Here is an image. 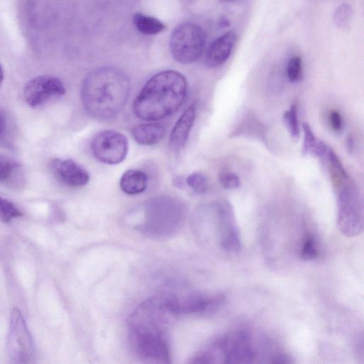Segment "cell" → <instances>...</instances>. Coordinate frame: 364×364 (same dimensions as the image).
<instances>
[{"label":"cell","mask_w":364,"mask_h":364,"mask_svg":"<svg viewBox=\"0 0 364 364\" xmlns=\"http://www.w3.org/2000/svg\"><path fill=\"white\" fill-rule=\"evenodd\" d=\"M128 76L113 67L90 72L81 87V100L85 112L100 120L110 119L123 109L130 92Z\"/></svg>","instance_id":"cell-2"},{"label":"cell","mask_w":364,"mask_h":364,"mask_svg":"<svg viewBox=\"0 0 364 364\" xmlns=\"http://www.w3.org/2000/svg\"><path fill=\"white\" fill-rule=\"evenodd\" d=\"M236 38L233 31H228L213 41L206 52V64L214 68L225 63L231 55Z\"/></svg>","instance_id":"cell-14"},{"label":"cell","mask_w":364,"mask_h":364,"mask_svg":"<svg viewBox=\"0 0 364 364\" xmlns=\"http://www.w3.org/2000/svg\"><path fill=\"white\" fill-rule=\"evenodd\" d=\"M218 179L221 186L225 189H235L240 185L239 177L232 172L222 171Z\"/></svg>","instance_id":"cell-28"},{"label":"cell","mask_w":364,"mask_h":364,"mask_svg":"<svg viewBox=\"0 0 364 364\" xmlns=\"http://www.w3.org/2000/svg\"><path fill=\"white\" fill-rule=\"evenodd\" d=\"M65 87L62 81L51 75H41L28 81L23 89V97L31 107H37L50 100L64 95Z\"/></svg>","instance_id":"cell-10"},{"label":"cell","mask_w":364,"mask_h":364,"mask_svg":"<svg viewBox=\"0 0 364 364\" xmlns=\"http://www.w3.org/2000/svg\"><path fill=\"white\" fill-rule=\"evenodd\" d=\"M2 80H3V70H2L1 66L0 65V86L1 85Z\"/></svg>","instance_id":"cell-32"},{"label":"cell","mask_w":364,"mask_h":364,"mask_svg":"<svg viewBox=\"0 0 364 364\" xmlns=\"http://www.w3.org/2000/svg\"><path fill=\"white\" fill-rule=\"evenodd\" d=\"M7 351L12 363H28L33 354L31 336L21 311L16 308L11 312Z\"/></svg>","instance_id":"cell-7"},{"label":"cell","mask_w":364,"mask_h":364,"mask_svg":"<svg viewBox=\"0 0 364 364\" xmlns=\"http://www.w3.org/2000/svg\"><path fill=\"white\" fill-rule=\"evenodd\" d=\"M222 1H225V2H228V3H233V2L237 1L239 0H222Z\"/></svg>","instance_id":"cell-33"},{"label":"cell","mask_w":364,"mask_h":364,"mask_svg":"<svg viewBox=\"0 0 364 364\" xmlns=\"http://www.w3.org/2000/svg\"><path fill=\"white\" fill-rule=\"evenodd\" d=\"M186 182L188 186L196 193L203 194L208 189V181L206 176L199 172L190 174Z\"/></svg>","instance_id":"cell-24"},{"label":"cell","mask_w":364,"mask_h":364,"mask_svg":"<svg viewBox=\"0 0 364 364\" xmlns=\"http://www.w3.org/2000/svg\"><path fill=\"white\" fill-rule=\"evenodd\" d=\"M196 119V106L191 105L179 117L170 134L168 145L173 151H180L186 144Z\"/></svg>","instance_id":"cell-15"},{"label":"cell","mask_w":364,"mask_h":364,"mask_svg":"<svg viewBox=\"0 0 364 364\" xmlns=\"http://www.w3.org/2000/svg\"><path fill=\"white\" fill-rule=\"evenodd\" d=\"M253 335L247 330L230 333L215 341L211 346L199 353L194 363H250L258 358L260 348L264 343H255Z\"/></svg>","instance_id":"cell-4"},{"label":"cell","mask_w":364,"mask_h":364,"mask_svg":"<svg viewBox=\"0 0 364 364\" xmlns=\"http://www.w3.org/2000/svg\"><path fill=\"white\" fill-rule=\"evenodd\" d=\"M353 17V9L350 5L342 4L335 10L333 16V21L338 28H345L350 22Z\"/></svg>","instance_id":"cell-21"},{"label":"cell","mask_w":364,"mask_h":364,"mask_svg":"<svg viewBox=\"0 0 364 364\" xmlns=\"http://www.w3.org/2000/svg\"><path fill=\"white\" fill-rule=\"evenodd\" d=\"M287 75L289 80L292 82L299 81L302 75V60L300 56H292L287 67Z\"/></svg>","instance_id":"cell-25"},{"label":"cell","mask_w":364,"mask_h":364,"mask_svg":"<svg viewBox=\"0 0 364 364\" xmlns=\"http://www.w3.org/2000/svg\"><path fill=\"white\" fill-rule=\"evenodd\" d=\"M179 302L180 314H206L215 312L225 302V296L191 295Z\"/></svg>","instance_id":"cell-13"},{"label":"cell","mask_w":364,"mask_h":364,"mask_svg":"<svg viewBox=\"0 0 364 364\" xmlns=\"http://www.w3.org/2000/svg\"><path fill=\"white\" fill-rule=\"evenodd\" d=\"M51 169L55 178L69 187L84 186L90 180L88 172L72 159H55L51 161Z\"/></svg>","instance_id":"cell-12"},{"label":"cell","mask_w":364,"mask_h":364,"mask_svg":"<svg viewBox=\"0 0 364 364\" xmlns=\"http://www.w3.org/2000/svg\"><path fill=\"white\" fill-rule=\"evenodd\" d=\"M22 215V213L11 201L0 197V220L9 223L14 218Z\"/></svg>","instance_id":"cell-23"},{"label":"cell","mask_w":364,"mask_h":364,"mask_svg":"<svg viewBox=\"0 0 364 364\" xmlns=\"http://www.w3.org/2000/svg\"><path fill=\"white\" fill-rule=\"evenodd\" d=\"M148 183L146 174L137 169H129L122 176L119 186L127 195H136L144 192Z\"/></svg>","instance_id":"cell-18"},{"label":"cell","mask_w":364,"mask_h":364,"mask_svg":"<svg viewBox=\"0 0 364 364\" xmlns=\"http://www.w3.org/2000/svg\"><path fill=\"white\" fill-rule=\"evenodd\" d=\"M133 23L136 28L146 35H155L166 28L163 22L158 18L141 13L135 14Z\"/></svg>","instance_id":"cell-19"},{"label":"cell","mask_w":364,"mask_h":364,"mask_svg":"<svg viewBox=\"0 0 364 364\" xmlns=\"http://www.w3.org/2000/svg\"><path fill=\"white\" fill-rule=\"evenodd\" d=\"M91 149L98 161L114 165L120 164L125 159L129 144L127 137L121 132L103 130L93 138Z\"/></svg>","instance_id":"cell-9"},{"label":"cell","mask_w":364,"mask_h":364,"mask_svg":"<svg viewBox=\"0 0 364 364\" xmlns=\"http://www.w3.org/2000/svg\"><path fill=\"white\" fill-rule=\"evenodd\" d=\"M302 127L304 132L302 153L303 154H312L318 141L310 125L307 122L303 123Z\"/></svg>","instance_id":"cell-26"},{"label":"cell","mask_w":364,"mask_h":364,"mask_svg":"<svg viewBox=\"0 0 364 364\" xmlns=\"http://www.w3.org/2000/svg\"><path fill=\"white\" fill-rule=\"evenodd\" d=\"M187 90V81L181 73L172 70L159 72L139 92L133 102V112L146 121L164 119L178 109Z\"/></svg>","instance_id":"cell-3"},{"label":"cell","mask_w":364,"mask_h":364,"mask_svg":"<svg viewBox=\"0 0 364 364\" xmlns=\"http://www.w3.org/2000/svg\"><path fill=\"white\" fill-rule=\"evenodd\" d=\"M346 148L349 154H352L354 149V141L353 136L349 135L346 140Z\"/></svg>","instance_id":"cell-30"},{"label":"cell","mask_w":364,"mask_h":364,"mask_svg":"<svg viewBox=\"0 0 364 364\" xmlns=\"http://www.w3.org/2000/svg\"><path fill=\"white\" fill-rule=\"evenodd\" d=\"M132 134L138 144L150 146L159 143L164 138L165 129L159 124L145 123L135 126Z\"/></svg>","instance_id":"cell-16"},{"label":"cell","mask_w":364,"mask_h":364,"mask_svg":"<svg viewBox=\"0 0 364 364\" xmlns=\"http://www.w3.org/2000/svg\"><path fill=\"white\" fill-rule=\"evenodd\" d=\"M20 168V164L16 161L8 156L0 155V183H9Z\"/></svg>","instance_id":"cell-20"},{"label":"cell","mask_w":364,"mask_h":364,"mask_svg":"<svg viewBox=\"0 0 364 364\" xmlns=\"http://www.w3.org/2000/svg\"><path fill=\"white\" fill-rule=\"evenodd\" d=\"M329 121L331 126L334 131L338 132L342 129L343 120L338 111L333 110L331 112L329 115Z\"/></svg>","instance_id":"cell-29"},{"label":"cell","mask_w":364,"mask_h":364,"mask_svg":"<svg viewBox=\"0 0 364 364\" xmlns=\"http://www.w3.org/2000/svg\"><path fill=\"white\" fill-rule=\"evenodd\" d=\"M181 220L182 210L178 203L168 198H156L147 203L139 230L150 237H164L176 231Z\"/></svg>","instance_id":"cell-5"},{"label":"cell","mask_w":364,"mask_h":364,"mask_svg":"<svg viewBox=\"0 0 364 364\" xmlns=\"http://www.w3.org/2000/svg\"><path fill=\"white\" fill-rule=\"evenodd\" d=\"M180 314L178 299L161 294L141 303L128 321L129 339L136 355L153 363H170L167 331Z\"/></svg>","instance_id":"cell-1"},{"label":"cell","mask_w":364,"mask_h":364,"mask_svg":"<svg viewBox=\"0 0 364 364\" xmlns=\"http://www.w3.org/2000/svg\"><path fill=\"white\" fill-rule=\"evenodd\" d=\"M301 257L304 260H312L318 255L317 244L313 236H308L301 250Z\"/></svg>","instance_id":"cell-27"},{"label":"cell","mask_w":364,"mask_h":364,"mask_svg":"<svg viewBox=\"0 0 364 364\" xmlns=\"http://www.w3.org/2000/svg\"><path fill=\"white\" fill-rule=\"evenodd\" d=\"M283 117L290 134L294 138H298L300 129L297 117L296 105L292 104L289 109L284 113Z\"/></svg>","instance_id":"cell-22"},{"label":"cell","mask_w":364,"mask_h":364,"mask_svg":"<svg viewBox=\"0 0 364 364\" xmlns=\"http://www.w3.org/2000/svg\"><path fill=\"white\" fill-rule=\"evenodd\" d=\"M220 245L226 252L237 253L241 250L239 228L231 204L227 200L218 203Z\"/></svg>","instance_id":"cell-11"},{"label":"cell","mask_w":364,"mask_h":364,"mask_svg":"<svg viewBox=\"0 0 364 364\" xmlns=\"http://www.w3.org/2000/svg\"><path fill=\"white\" fill-rule=\"evenodd\" d=\"M5 127V117L2 112H0V134L3 132Z\"/></svg>","instance_id":"cell-31"},{"label":"cell","mask_w":364,"mask_h":364,"mask_svg":"<svg viewBox=\"0 0 364 364\" xmlns=\"http://www.w3.org/2000/svg\"><path fill=\"white\" fill-rule=\"evenodd\" d=\"M338 224L341 232L347 237L360 234L363 228L362 205L349 188H342L338 191Z\"/></svg>","instance_id":"cell-8"},{"label":"cell","mask_w":364,"mask_h":364,"mask_svg":"<svg viewBox=\"0 0 364 364\" xmlns=\"http://www.w3.org/2000/svg\"><path fill=\"white\" fill-rule=\"evenodd\" d=\"M205 45L203 29L193 23L178 25L172 32L169 48L173 58L178 63L190 64L200 58Z\"/></svg>","instance_id":"cell-6"},{"label":"cell","mask_w":364,"mask_h":364,"mask_svg":"<svg viewBox=\"0 0 364 364\" xmlns=\"http://www.w3.org/2000/svg\"><path fill=\"white\" fill-rule=\"evenodd\" d=\"M231 137L245 136L258 139L265 143L266 129L264 124L251 114L246 116L230 134Z\"/></svg>","instance_id":"cell-17"}]
</instances>
